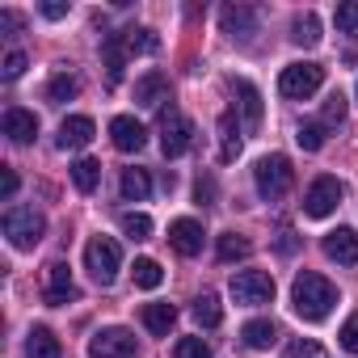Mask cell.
<instances>
[{
  "instance_id": "cell-17",
  "label": "cell",
  "mask_w": 358,
  "mask_h": 358,
  "mask_svg": "<svg viewBox=\"0 0 358 358\" xmlns=\"http://www.w3.org/2000/svg\"><path fill=\"white\" fill-rule=\"evenodd\" d=\"M5 135H9V143H30L38 135V118L22 106H9L5 110Z\"/></svg>"
},
{
  "instance_id": "cell-24",
  "label": "cell",
  "mask_w": 358,
  "mask_h": 358,
  "mask_svg": "<svg viewBox=\"0 0 358 358\" xmlns=\"http://www.w3.org/2000/svg\"><path fill=\"white\" fill-rule=\"evenodd\" d=\"M291 43L295 47H316L320 43V17L316 13H299L291 22Z\"/></svg>"
},
{
  "instance_id": "cell-10",
  "label": "cell",
  "mask_w": 358,
  "mask_h": 358,
  "mask_svg": "<svg viewBox=\"0 0 358 358\" xmlns=\"http://www.w3.org/2000/svg\"><path fill=\"white\" fill-rule=\"evenodd\" d=\"M80 291H76V278H72V270H68V262H51L47 266V282H43V299L51 303V308H59V303H68V299H76Z\"/></svg>"
},
{
  "instance_id": "cell-28",
  "label": "cell",
  "mask_w": 358,
  "mask_h": 358,
  "mask_svg": "<svg viewBox=\"0 0 358 358\" xmlns=\"http://www.w3.org/2000/svg\"><path fill=\"white\" fill-rule=\"evenodd\" d=\"M76 89H80V80H76L72 72H55V76L47 80V101L64 106V101H72V97H76Z\"/></svg>"
},
{
  "instance_id": "cell-9",
  "label": "cell",
  "mask_w": 358,
  "mask_h": 358,
  "mask_svg": "<svg viewBox=\"0 0 358 358\" xmlns=\"http://www.w3.org/2000/svg\"><path fill=\"white\" fill-rule=\"evenodd\" d=\"M89 358H135V337L127 329H97L89 337Z\"/></svg>"
},
{
  "instance_id": "cell-3",
  "label": "cell",
  "mask_w": 358,
  "mask_h": 358,
  "mask_svg": "<svg viewBox=\"0 0 358 358\" xmlns=\"http://www.w3.org/2000/svg\"><path fill=\"white\" fill-rule=\"evenodd\" d=\"M85 270H89L101 287H110V282L118 278V270H122V249H118V241H114V236H93V241L85 245Z\"/></svg>"
},
{
  "instance_id": "cell-35",
  "label": "cell",
  "mask_w": 358,
  "mask_h": 358,
  "mask_svg": "<svg viewBox=\"0 0 358 358\" xmlns=\"http://www.w3.org/2000/svg\"><path fill=\"white\" fill-rule=\"evenodd\" d=\"M173 358H215V354H211V345L203 337H182L173 345Z\"/></svg>"
},
{
  "instance_id": "cell-25",
  "label": "cell",
  "mask_w": 358,
  "mask_h": 358,
  "mask_svg": "<svg viewBox=\"0 0 358 358\" xmlns=\"http://www.w3.org/2000/svg\"><path fill=\"white\" fill-rule=\"evenodd\" d=\"M236 106H241V114H245V127H257L262 122V93L249 85V80H236Z\"/></svg>"
},
{
  "instance_id": "cell-36",
  "label": "cell",
  "mask_w": 358,
  "mask_h": 358,
  "mask_svg": "<svg viewBox=\"0 0 358 358\" xmlns=\"http://www.w3.org/2000/svg\"><path fill=\"white\" fill-rule=\"evenodd\" d=\"M320 122H324V127L345 122V97H341V93H329V97H324V106H320Z\"/></svg>"
},
{
  "instance_id": "cell-30",
  "label": "cell",
  "mask_w": 358,
  "mask_h": 358,
  "mask_svg": "<svg viewBox=\"0 0 358 358\" xmlns=\"http://www.w3.org/2000/svg\"><path fill=\"white\" fill-rule=\"evenodd\" d=\"M122 47H127V55H152V51H160V38L152 30H127Z\"/></svg>"
},
{
  "instance_id": "cell-6",
  "label": "cell",
  "mask_w": 358,
  "mask_h": 358,
  "mask_svg": "<svg viewBox=\"0 0 358 358\" xmlns=\"http://www.w3.org/2000/svg\"><path fill=\"white\" fill-rule=\"evenodd\" d=\"M232 299L241 308H262L274 299V278L266 270H241V274H232Z\"/></svg>"
},
{
  "instance_id": "cell-27",
  "label": "cell",
  "mask_w": 358,
  "mask_h": 358,
  "mask_svg": "<svg viewBox=\"0 0 358 358\" xmlns=\"http://www.w3.org/2000/svg\"><path fill=\"white\" fill-rule=\"evenodd\" d=\"M194 320H199L203 329H215V324L224 320V303H220V295L203 291V295L194 299Z\"/></svg>"
},
{
  "instance_id": "cell-2",
  "label": "cell",
  "mask_w": 358,
  "mask_h": 358,
  "mask_svg": "<svg viewBox=\"0 0 358 358\" xmlns=\"http://www.w3.org/2000/svg\"><path fill=\"white\" fill-rule=\"evenodd\" d=\"M253 182H257V194H262L266 203H278V199L291 190V182H295V169H291L287 156L274 152V156H262V160H257Z\"/></svg>"
},
{
  "instance_id": "cell-13",
  "label": "cell",
  "mask_w": 358,
  "mask_h": 358,
  "mask_svg": "<svg viewBox=\"0 0 358 358\" xmlns=\"http://www.w3.org/2000/svg\"><path fill=\"white\" fill-rule=\"evenodd\" d=\"M93 135H97V127H93V118H85V114H72V118H64L59 122V148L64 152H80V148H89L93 143Z\"/></svg>"
},
{
  "instance_id": "cell-5",
  "label": "cell",
  "mask_w": 358,
  "mask_h": 358,
  "mask_svg": "<svg viewBox=\"0 0 358 358\" xmlns=\"http://www.w3.org/2000/svg\"><path fill=\"white\" fill-rule=\"evenodd\" d=\"M320 85H324V68H320V64H287L282 76H278V93L291 97V101L312 97Z\"/></svg>"
},
{
  "instance_id": "cell-41",
  "label": "cell",
  "mask_w": 358,
  "mask_h": 358,
  "mask_svg": "<svg viewBox=\"0 0 358 358\" xmlns=\"http://www.w3.org/2000/svg\"><path fill=\"white\" fill-rule=\"evenodd\" d=\"M43 17H51V22L68 17V5H64V0H47V5H43Z\"/></svg>"
},
{
  "instance_id": "cell-31",
  "label": "cell",
  "mask_w": 358,
  "mask_h": 358,
  "mask_svg": "<svg viewBox=\"0 0 358 358\" xmlns=\"http://www.w3.org/2000/svg\"><path fill=\"white\" fill-rule=\"evenodd\" d=\"M253 253V245L241 236V232H224L220 236V262H241V257H249Z\"/></svg>"
},
{
  "instance_id": "cell-11",
  "label": "cell",
  "mask_w": 358,
  "mask_h": 358,
  "mask_svg": "<svg viewBox=\"0 0 358 358\" xmlns=\"http://www.w3.org/2000/svg\"><path fill=\"white\" fill-rule=\"evenodd\" d=\"M320 249H324L329 262H337V266H354V262H358V232H354V228H333V232H324Z\"/></svg>"
},
{
  "instance_id": "cell-7",
  "label": "cell",
  "mask_w": 358,
  "mask_h": 358,
  "mask_svg": "<svg viewBox=\"0 0 358 358\" xmlns=\"http://www.w3.org/2000/svg\"><path fill=\"white\" fill-rule=\"evenodd\" d=\"M190 143H194V122L177 106L160 110V148H164V156H182Z\"/></svg>"
},
{
  "instance_id": "cell-22",
  "label": "cell",
  "mask_w": 358,
  "mask_h": 358,
  "mask_svg": "<svg viewBox=\"0 0 358 358\" xmlns=\"http://www.w3.org/2000/svg\"><path fill=\"white\" fill-rule=\"evenodd\" d=\"M241 341H245L249 350H270V345L278 341V324H274V320H249V324L241 329Z\"/></svg>"
},
{
  "instance_id": "cell-33",
  "label": "cell",
  "mask_w": 358,
  "mask_h": 358,
  "mask_svg": "<svg viewBox=\"0 0 358 358\" xmlns=\"http://www.w3.org/2000/svg\"><path fill=\"white\" fill-rule=\"evenodd\" d=\"M333 17H337V30H341V34L358 38V0H341Z\"/></svg>"
},
{
  "instance_id": "cell-34",
  "label": "cell",
  "mask_w": 358,
  "mask_h": 358,
  "mask_svg": "<svg viewBox=\"0 0 358 358\" xmlns=\"http://www.w3.org/2000/svg\"><path fill=\"white\" fill-rule=\"evenodd\" d=\"M122 232H127L131 241H148V236H152V220H148L143 211H127V215H122Z\"/></svg>"
},
{
  "instance_id": "cell-23",
  "label": "cell",
  "mask_w": 358,
  "mask_h": 358,
  "mask_svg": "<svg viewBox=\"0 0 358 358\" xmlns=\"http://www.w3.org/2000/svg\"><path fill=\"white\" fill-rule=\"evenodd\" d=\"M101 51H106V76H110V85H118V80H122V68H127V47H122V34H106Z\"/></svg>"
},
{
  "instance_id": "cell-29",
  "label": "cell",
  "mask_w": 358,
  "mask_h": 358,
  "mask_svg": "<svg viewBox=\"0 0 358 358\" xmlns=\"http://www.w3.org/2000/svg\"><path fill=\"white\" fill-rule=\"evenodd\" d=\"M135 287H143V291H156L160 282H164V270H160V262H152V257H135Z\"/></svg>"
},
{
  "instance_id": "cell-8",
  "label": "cell",
  "mask_w": 358,
  "mask_h": 358,
  "mask_svg": "<svg viewBox=\"0 0 358 358\" xmlns=\"http://www.w3.org/2000/svg\"><path fill=\"white\" fill-rule=\"evenodd\" d=\"M337 207H341V182H337V177H316V182L308 186V194H303V215L324 220Z\"/></svg>"
},
{
  "instance_id": "cell-26",
  "label": "cell",
  "mask_w": 358,
  "mask_h": 358,
  "mask_svg": "<svg viewBox=\"0 0 358 358\" xmlns=\"http://www.w3.org/2000/svg\"><path fill=\"white\" fill-rule=\"evenodd\" d=\"M72 182H76V190H80V194H93V190H97V182H101V164H97L93 156L76 160V164H72Z\"/></svg>"
},
{
  "instance_id": "cell-1",
  "label": "cell",
  "mask_w": 358,
  "mask_h": 358,
  "mask_svg": "<svg viewBox=\"0 0 358 358\" xmlns=\"http://www.w3.org/2000/svg\"><path fill=\"white\" fill-rule=\"evenodd\" d=\"M341 295H337V287L324 278V274H316V270H303V274H295V287H291V308H295V316H303V320H324L329 312H333V303H337Z\"/></svg>"
},
{
  "instance_id": "cell-40",
  "label": "cell",
  "mask_w": 358,
  "mask_h": 358,
  "mask_svg": "<svg viewBox=\"0 0 358 358\" xmlns=\"http://www.w3.org/2000/svg\"><path fill=\"white\" fill-rule=\"evenodd\" d=\"M13 194H17V173L0 169V199H13Z\"/></svg>"
},
{
  "instance_id": "cell-21",
  "label": "cell",
  "mask_w": 358,
  "mask_h": 358,
  "mask_svg": "<svg viewBox=\"0 0 358 358\" xmlns=\"http://www.w3.org/2000/svg\"><path fill=\"white\" fill-rule=\"evenodd\" d=\"M177 324V308L173 303H143V329L156 337H169V329Z\"/></svg>"
},
{
  "instance_id": "cell-44",
  "label": "cell",
  "mask_w": 358,
  "mask_h": 358,
  "mask_svg": "<svg viewBox=\"0 0 358 358\" xmlns=\"http://www.w3.org/2000/svg\"><path fill=\"white\" fill-rule=\"evenodd\" d=\"M278 249H282V253H291V249H295V236H291V232H282V241H278Z\"/></svg>"
},
{
  "instance_id": "cell-15",
  "label": "cell",
  "mask_w": 358,
  "mask_h": 358,
  "mask_svg": "<svg viewBox=\"0 0 358 358\" xmlns=\"http://www.w3.org/2000/svg\"><path fill=\"white\" fill-rule=\"evenodd\" d=\"M110 139H114L118 152H139V148L148 143V131H143V122H135L131 114H118V118L110 122Z\"/></svg>"
},
{
  "instance_id": "cell-4",
  "label": "cell",
  "mask_w": 358,
  "mask_h": 358,
  "mask_svg": "<svg viewBox=\"0 0 358 358\" xmlns=\"http://www.w3.org/2000/svg\"><path fill=\"white\" fill-rule=\"evenodd\" d=\"M43 232H47L43 211H34V207H9L5 211V236L13 249H34L43 241Z\"/></svg>"
},
{
  "instance_id": "cell-18",
  "label": "cell",
  "mask_w": 358,
  "mask_h": 358,
  "mask_svg": "<svg viewBox=\"0 0 358 358\" xmlns=\"http://www.w3.org/2000/svg\"><path fill=\"white\" fill-rule=\"evenodd\" d=\"M26 358H64L59 337H55L47 324H34V329H30V337H26Z\"/></svg>"
},
{
  "instance_id": "cell-19",
  "label": "cell",
  "mask_w": 358,
  "mask_h": 358,
  "mask_svg": "<svg viewBox=\"0 0 358 358\" xmlns=\"http://www.w3.org/2000/svg\"><path fill=\"white\" fill-rule=\"evenodd\" d=\"M118 190H122L127 203H143V199L152 194V177H148V169H122Z\"/></svg>"
},
{
  "instance_id": "cell-20",
  "label": "cell",
  "mask_w": 358,
  "mask_h": 358,
  "mask_svg": "<svg viewBox=\"0 0 358 358\" xmlns=\"http://www.w3.org/2000/svg\"><path fill=\"white\" fill-rule=\"evenodd\" d=\"M236 156H241V122H236V114L228 110V114L220 118V160L232 164Z\"/></svg>"
},
{
  "instance_id": "cell-14",
  "label": "cell",
  "mask_w": 358,
  "mask_h": 358,
  "mask_svg": "<svg viewBox=\"0 0 358 358\" xmlns=\"http://www.w3.org/2000/svg\"><path fill=\"white\" fill-rule=\"evenodd\" d=\"M169 245L182 253V257L203 253V224L199 220H173L169 224Z\"/></svg>"
},
{
  "instance_id": "cell-16",
  "label": "cell",
  "mask_w": 358,
  "mask_h": 358,
  "mask_svg": "<svg viewBox=\"0 0 358 358\" xmlns=\"http://www.w3.org/2000/svg\"><path fill=\"white\" fill-rule=\"evenodd\" d=\"M135 101L148 106V110H156L160 101H169V76L164 72H143L135 80Z\"/></svg>"
},
{
  "instance_id": "cell-12",
  "label": "cell",
  "mask_w": 358,
  "mask_h": 358,
  "mask_svg": "<svg viewBox=\"0 0 358 358\" xmlns=\"http://www.w3.org/2000/svg\"><path fill=\"white\" fill-rule=\"evenodd\" d=\"M220 26H224L228 38L249 43V38L257 34V13H253L249 5H224V9H220Z\"/></svg>"
},
{
  "instance_id": "cell-38",
  "label": "cell",
  "mask_w": 358,
  "mask_h": 358,
  "mask_svg": "<svg viewBox=\"0 0 358 358\" xmlns=\"http://www.w3.org/2000/svg\"><path fill=\"white\" fill-rule=\"evenodd\" d=\"M26 64H30V59H26V51H9V55H5V64H0V80H17V76L26 72Z\"/></svg>"
},
{
  "instance_id": "cell-42",
  "label": "cell",
  "mask_w": 358,
  "mask_h": 358,
  "mask_svg": "<svg viewBox=\"0 0 358 358\" xmlns=\"http://www.w3.org/2000/svg\"><path fill=\"white\" fill-rule=\"evenodd\" d=\"M0 30H9V34H17V30H22V17L5 9V13H0Z\"/></svg>"
},
{
  "instance_id": "cell-37",
  "label": "cell",
  "mask_w": 358,
  "mask_h": 358,
  "mask_svg": "<svg viewBox=\"0 0 358 358\" xmlns=\"http://www.w3.org/2000/svg\"><path fill=\"white\" fill-rule=\"evenodd\" d=\"M287 358H329V354H324L320 341H312V337H295V341L287 345Z\"/></svg>"
},
{
  "instance_id": "cell-39",
  "label": "cell",
  "mask_w": 358,
  "mask_h": 358,
  "mask_svg": "<svg viewBox=\"0 0 358 358\" xmlns=\"http://www.w3.org/2000/svg\"><path fill=\"white\" fill-rule=\"evenodd\" d=\"M341 350H350V354H358V312L341 324Z\"/></svg>"
},
{
  "instance_id": "cell-32",
  "label": "cell",
  "mask_w": 358,
  "mask_h": 358,
  "mask_svg": "<svg viewBox=\"0 0 358 358\" xmlns=\"http://www.w3.org/2000/svg\"><path fill=\"white\" fill-rule=\"evenodd\" d=\"M295 143H299L303 152H320V148H324V122H299Z\"/></svg>"
},
{
  "instance_id": "cell-43",
  "label": "cell",
  "mask_w": 358,
  "mask_h": 358,
  "mask_svg": "<svg viewBox=\"0 0 358 358\" xmlns=\"http://www.w3.org/2000/svg\"><path fill=\"white\" fill-rule=\"evenodd\" d=\"M194 194H199V203H211V199H215V186H211V182H199Z\"/></svg>"
}]
</instances>
